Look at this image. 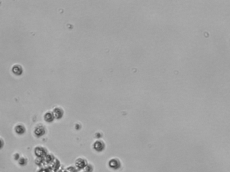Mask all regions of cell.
Instances as JSON below:
<instances>
[{
    "label": "cell",
    "instance_id": "1",
    "mask_svg": "<svg viewBox=\"0 0 230 172\" xmlns=\"http://www.w3.org/2000/svg\"><path fill=\"white\" fill-rule=\"evenodd\" d=\"M95 147L96 150H98L99 151H101L104 148V147H105V144H104L103 141H101V140L96 141L95 143Z\"/></svg>",
    "mask_w": 230,
    "mask_h": 172
}]
</instances>
